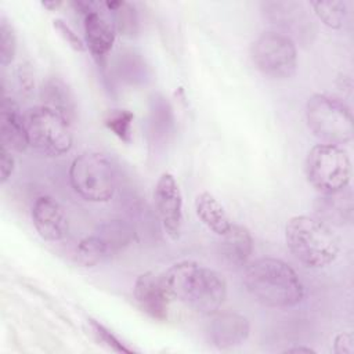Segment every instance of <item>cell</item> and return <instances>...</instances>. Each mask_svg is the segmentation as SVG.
I'll return each instance as SVG.
<instances>
[{
	"mask_svg": "<svg viewBox=\"0 0 354 354\" xmlns=\"http://www.w3.org/2000/svg\"><path fill=\"white\" fill-rule=\"evenodd\" d=\"M73 191L88 202H106L116 189V170L111 159L95 151L77 155L69 166Z\"/></svg>",
	"mask_w": 354,
	"mask_h": 354,
	"instance_id": "5b68a950",
	"label": "cell"
},
{
	"mask_svg": "<svg viewBox=\"0 0 354 354\" xmlns=\"http://www.w3.org/2000/svg\"><path fill=\"white\" fill-rule=\"evenodd\" d=\"M76 259L84 267H94L109 259L104 243L95 234L83 238L76 248Z\"/></svg>",
	"mask_w": 354,
	"mask_h": 354,
	"instance_id": "44dd1931",
	"label": "cell"
},
{
	"mask_svg": "<svg viewBox=\"0 0 354 354\" xmlns=\"http://www.w3.org/2000/svg\"><path fill=\"white\" fill-rule=\"evenodd\" d=\"M160 277L170 297L199 314L212 315L225 301L227 282L223 275L196 261H178Z\"/></svg>",
	"mask_w": 354,
	"mask_h": 354,
	"instance_id": "6da1fadb",
	"label": "cell"
},
{
	"mask_svg": "<svg viewBox=\"0 0 354 354\" xmlns=\"http://www.w3.org/2000/svg\"><path fill=\"white\" fill-rule=\"evenodd\" d=\"M17 51V36L12 25L6 19L0 18V64L7 66L12 62Z\"/></svg>",
	"mask_w": 354,
	"mask_h": 354,
	"instance_id": "d4e9b609",
	"label": "cell"
},
{
	"mask_svg": "<svg viewBox=\"0 0 354 354\" xmlns=\"http://www.w3.org/2000/svg\"><path fill=\"white\" fill-rule=\"evenodd\" d=\"M88 326L91 330V335L97 340V343L105 346L106 348L116 351V353H134L131 347H129L126 343L119 340L118 336H115L108 328H105L102 324H100L95 319H88Z\"/></svg>",
	"mask_w": 354,
	"mask_h": 354,
	"instance_id": "cb8c5ba5",
	"label": "cell"
},
{
	"mask_svg": "<svg viewBox=\"0 0 354 354\" xmlns=\"http://www.w3.org/2000/svg\"><path fill=\"white\" fill-rule=\"evenodd\" d=\"M285 241L292 254L306 267L324 268L339 254V238L332 227L317 217L293 216L285 227Z\"/></svg>",
	"mask_w": 354,
	"mask_h": 354,
	"instance_id": "3957f363",
	"label": "cell"
},
{
	"mask_svg": "<svg viewBox=\"0 0 354 354\" xmlns=\"http://www.w3.org/2000/svg\"><path fill=\"white\" fill-rule=\"evenodd\" d=\"M306 120L311 133L322 144L342 147L353 140L351 111L337 97L313 94L306 104Z\"/></svg>",
	"mask_w": 354,
	"mask_h": 354,
	"instance_id": "277c9868",
	"label": "cell"
},
{
	"mask_svg": "<svg viewBox=\"0 0 354 354\" xmlns=\"http://www.w3.org/2000/svg\"><path fill=\"white\" fill-rule=\"evenodd\" d=\"M83 28L86 47L90 50L95 61L102 64L116 39L115 24L94 8L83 17Z\"/></svg>",
	"mask_w": 354,
	"mask_h": 354,
	"instance_id": "4fadbf2b",
	"label": "cell"
},
{
	"mask_svg": "<svg viewBox=\"0 0 354 354\" xmlns=\"http://www.w3.org/2000/svg\"><path fill=\"white\" fill-rule=\"evenodd\" d=\"M41 6L48 8V10H55V8H58L61 6V1H43Z\"/></svg>",
	"mask_w": 354,
	"mask_h": 354,
	"instance_id": "4dcf8cb0",
	"label": "cell"
},
{
	"mask_svg": "<svg viewBox=\"0 0 354 354\" xmlns=\"http://www.w3.org/2000/svg\"><path fill=\"white\" fill-rule=\"evenodd\" d=\"M242 282L248 293L267 307L289 308L304 299V286L299 275L279 259L261 257L249 263Z\"/></svg>",
	"mask_w": 354,
	"mask_h": 354,
	"instance_id": "7a4b0ae2",
	"label": "cell"
},
{
	"mask_svg": "<svg viewBox=\"0 0 354 354\" xmlns=\"http://www.w3.org/2000/svg\"><path fill=\"white\" fill-rule=\"evenodd\" d=\"M0 137L1 147H6L11 152H24L30 147L24 115L19 112L17 102L8 97H4L1 102Z\"/></svg>",
	"mask_w": 354,
	"mask_h": 354,
	"instance_id": "5bb4252c",
	"label": "cell"
},
{
	"mask_svg": "<svg viewBox=\"0 0 354 354\" xmlns=\"http://www.w3.org/2000/svg\"><path fill=\"white\" fill-rule=\"evenodd\" d=\"M29 145L47 156H59L71 151L73 137L71 123L44 105L28 109L24 115Z\"/></svg>",
	"mask_w": 354,
	"mask_h": 354,
	"instance_id": "52a82bcc",
	"label": "cell"
},
{
	"mask_svg": "<svg viewBox=\"0 0 354 354\" xmlns=\"http://www.w3.org/2000/svg\"><path fill=\"white\" fill-rule=\"evenodd\" d=\"M286 353H314L313 348L310 347H293V348H288Z\"/></svg>",
	"mask_w": 354,
	"mask_h": 354,
	"instance_id": "f546056e",
	"label": "cell"
},
{
	"mask_svg": "<svg viewBox=\"0 0 354 354\" xmlns=\"http://www.w3.org/2000/svg\"><path fill=\"white\" fill-rule=\"evenodd\" d=\"M30 216L35 230L44 241L57 242L68 235V217L62 206L54 198L48 195L36 198Z\"/></svg>",
	"mask_w": 354,
	"mask_h": 354,
	"instance_id": "8fae6325",
	"label": "cell"
},
{
	"mask_svg": "<svg viewBox=\"0 0 354 354\" xmlns=\"http://www.w3.org/2000/svg\"><path fill=\"white\" fill-rule=\"evenodd\" d=\"M311 7L318 19L330 29H340L347 18L346 1L328 0V1H311Z\"/></svg>",
	"mask_w": 354,
	"mask_h": 354,
	"instance_id": "ffe728a7",
	"label": "cell"
},
{
	"mask_svg": "<svg viewBox=\"0 0 354 354\" xmlns=\"http://www.w3.org/2000/svg\"><path fill=\"white\" fill-rule=\"evenodd\" d=\"M134 299L138 307L156 321H166L169 317V293L163 285L162 277L152 271L137 277L133 288Z\"/></svg>",
	"mask_w": 354,
	"mask_h": 354,
	"instance_id": "7c38bea8",
	"label": "cell"
},
{
	"mask_svg": "<svg viewBox=\"0 0 354 354\" xmlns=\"http://www.w3.org/2000/svg\"><path fill=\"white\" fill-rule=\"evenodd\" d=\"M333 351L336 354H351L354 351V339L351 333L342 332L333 340Z\"/></svg>",
	"mask_w": 354,
	"mask_h": 354,
	"instance_id": "f1b7e54d",
	"label": "cell"
},
{
	"mask_svg": "<svg viewBox=\"0 0 354 354\" xmlns=\"http://www.w3.org/2000/svg\"><path fill=\"white\" fill-rule=\"evenodd\" d=\"M315 217L328 225H348L353 223V194L348 187L332 194H321L314 203Z\"/></svg>",
	"mask_w": 354,
	"mask_h": 354,
	"instance_id": "9a60e30c",
	"label": "cell"
},
{
	"mask_svg": "<svg viewBox=\"0 0 354 354\" xmlns=\"http://www.w3.org/2000/svg\"><path fill=\"white\" fill-rule=\"evenodd\" d=\"M134 115L127 109H112L104 118V124L122 141H131V126Z\"/></svg>",
	"mask_w": 354,
	"mask_h": 354,
	"instance_id": "603a6c76",
	"label": "cell"
},
{
	"mask_svg": "<svg viewBox=\"0 0 354 354\" xmlns=\"http://www.w3.org/2000/svg\"><path fill=\"white\" fill-rule=\"evenodd\" d=\"M41 105L61 113L71 124L76 118V102L64 80L59 77H48L40 87Z\"/></svg>",
	"mask_w": 354,
	"mask_h": 354,
	"instance_id": "e0dca14e",
	"label": "cell"
},
{
	"mask_svg": "<svg viewBox=\"0 0 354 354\" xmlns=\"http://www.w3.org/2000/svg\"><path fill=\"white\" fill-rule=\"evenodd\" d=\"M14 156L11 153L10 149H7L6 147H1V152H0V173H1V183L4 184L12 174L14 171Z\"/></svg>",
	"mask_w": 354,
	"mask_h": 354,
	"instance_id": "4316f807",
	"label": "cell"
},
{
	"mask_svg": "<svg viewBox=\"0 0 354 354\" xmlns=\"http://www.w3.org/2000/svg\"><path fill=\"white\" fill-rule=\"evenodd\" d=\"M252 59L256 68L267 77L288 79L297 68L295 41L285 33L264 32L252 44Z\"/></svg>",
	"mask_w": 354,
	"mask_h": 354,
	"instance_id": "ba28073f",
	"label": "cell"
},
{
	"mask_svg": "<svg viewBox=\"0 0 354 354\" xmlns=\"http://www.w3.org/2000/svg\"><path fill=\"white\" fill-rule=\"evenodd\" d=\"M253 252V238L250 231L239 224H232L231 228L221 235L220 253L221 257L232 267L248 264Z\"/></svg>",
	"mask_w": 354,
	"mask_h": 354,
	"instance_id": "2e32d148",
	"label": "cell"
},
{
	"mask_svg": "<svg viewBox=\"0 0 354 354\" xmlns=\"http://www.w3.org/2000/svg\"><path fill=\"white\" fill-rule=\"evenodd\" d=\"M153 201L163 230L171 239H178L183 228V195L173 174H160L155 185Z\"/></svg>",
	"mask_w": 354,
	"mask_h": 354,
	"instance_id": "9c48e42d",
	"label": "cell"
},
{
	"mask_svg": "<svg viewBox=\"0 0 354 354\" xmlns=\"http://www.w3.org/2000/svg\"><path fill=\"white\" fill-rule=\"evenodd\" d=\"M195 212L199 220L214 234L224 235L232 225L224 206L210 192H201L195 199Z\"/></svg>",
	"mask_w": 354,
	"mask_h": 354,
	"instance_id": "ac0fdd59",
	"label": "cell"
},
{
	"mask_svg": "<svg viewBox=\"0 0 354 354\" xmlns=\"http://www.w3.org/2000/svg\"><path fill=\"white\" fill-rule=\"evenodd\" d=\"M54 28L59 33V36L76 51H84L86 50V43L75 33V30L62 19H54Z\"/></svg>",
	"mask_w": 354,
	"mask_h": 354,
	"instance_id": "484cf974",
	"label": "cell"
},
{
	"mask_svg": "<svg viewBox=\"0 0 354 354\" xmlns=\"http://www.w3.org/2000/svg\"><path fill=\"white\" fill-rule=\"evenodd\" d=\"M307 181L319 194H332L344 189L351 178V162L347 152L337 145H314L304 163Z\"/></svg>",
	"mask_w": 354,
	"mask_h": 354,
	"instance_id": "8992f818",
	"label": "cell"
},
{
	"mask_svg": "<svg viewBox=\"0 0 354 354\" xmlns=\"http://www.w3.org/2000/svg\"><path fill=\"white\" fill-rule=\"evenodd\" d=\"M18 80H19V86L22 93L25 94H30L35 86V80H33V71L30 68L29 64H22L18 68Z\"/></svg>",
	"mask_w": 354,
	"mask_h": 354,
	"instance_id": "83f0119b",
	"label": "cell"
},
{
	"mask_svg": "<svg viewBox=\"0 0 354 354\" xmlns=\"http://www.w3.org/2000/svg\"><path fill=\"white\" fill-rule=\"evenodd\" d=\"M105 7L113 12L115 28L126 36H133L138 29V19L134 7L127 1H106Z\"/></svg>",
	"mask_w": 354,
	"mask_h": 354,
	"instance_id": "7402d4cb",
	"label": "cell"
},
{
	"mask_svg": "<svg viewBox=\"0 0 354 354\" xmlns=\"http://www.w3.org/2000/svg\"><path fill=\"white\" fill-rule=\"evenodd\" d=\"M249 319L242 314L231 311L212 314L206 326L209 342L220 350L239 346L249 337Z\"/></svg>",
	"mask_w": 354,
	"mask_h": 354,
	"instance_id": "30bf717a",
	"label": "cell"
},
{
	"mask_svg": "<svg viewBox=\"0 0 354 354\" xmlns=\"http://www.w3.org/2000/svg\"><path fill=\"white\" fill-rule=\"evenodd\" d=\"M94 234L104 243L109 257L124 250L134 239L133 227L127 221L120 218L102 223Z\"/></svg>",
	"mask_w": 354,
	"mask_h": 354,
	"instance_id": "d6986e66",
	"label": "cell"
}]
</instances>
